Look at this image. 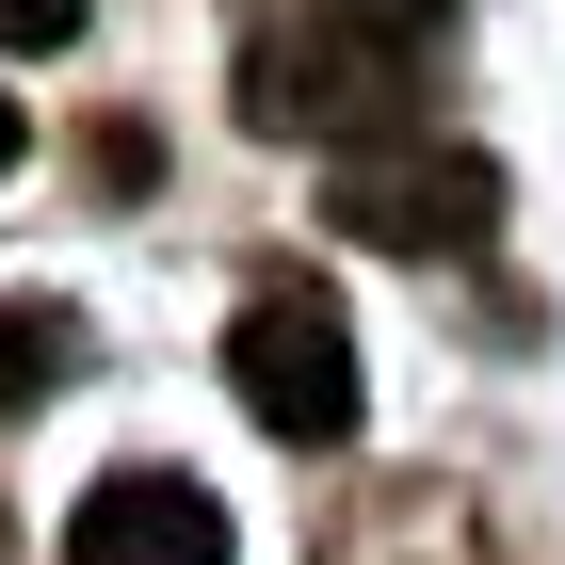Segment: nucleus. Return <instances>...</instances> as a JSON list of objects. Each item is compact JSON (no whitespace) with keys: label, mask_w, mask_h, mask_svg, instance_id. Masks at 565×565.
<instances>
[{"label":"nucleus","mask_w":565,"mask_h":565,"mask_svg":"<svg viewBox=\"0 0 565 565\" xmlns=\"http://www.w3.org/2000/svg\"><path fill=\"white\" fill-rule=\"evenodd\" d=\"M404 65H420V49L355 33L340 0H259V17H243V114H259V130H291V146L388 130V114H404Z\"/></svg>","instance_id":"1"},{"label":"nucleus","mask_w":565,"mask_h":565,"mask_svg":"<svg viewBox=\"0 0 565 565\" xmlns=\"http://www.w3.org/2000/svg\"><path fill=\"white\" fill-rule=\"evenodd\" d=\"M323 226H340V243H388V259H452V243L501 226V162H484V146L372 130V146H340V178H323Z\"/></svg>","instance_id":"2"},{"label":"nucleus","mask_w":565,"mask_h":565,"mask_svg":"<svg viewBox=\"0 0 565 565\" xmlns=\"http://www.w3.org/2000/svg\"><path fill=\"white\" fill-rule=\"evenodd\" d=\"M226 388L259 404L291 452H323V436H355V323L307 275H275V291H243V323H226Z\"/></svg>","instance_id":"3"},{"label":"nucleus","mask_w":565,"mask_h":565,"mask_svg":"<svg viewBox=\"0 0 565 565\" xmlns=\"http://www.w3.org/2000/svg\"><path fill=\"white\" fill-rule=\"evenodd\" d=\"M65 565H226V501L194 469H114V484H82Z\"/></svg>","instance_id":"4"},{"label":"nucleus","mask_w":565,"mask_h":565,"mask_svg":"<svg viewBox=\"0 0 565 565\" xmlns=\"http://www.w3.org/2000/svg\"><path fill=\"white\" fill-rule=\"evenodd\" d=\"M65 372H82V307L17 291V307H0V404H49Z\"/></svg>","instance_id":"5"},{"label":"nucleus","mask_w":565,"mask_h":565,"mask_svg":"<svg viewBox=\"0 0 565 565\" xmlns=\"http://www.w3.org/2000/svg\"><path fill=\"white\" fill-rule=\"evenodd\" d=\"M340 17H355V33H388V49H436V33H452V0H340Z\"/></svg>","instance_id":"6"},{"label":"nucleus","mask_w":565,"mask_h":565,"mask_svg":"<svg viewBox=\"0 0 565 565\" xmlns=\"http://www.w3.org/2000/svg\"><path fill=\"white\" fill-rule=\"evenodd\" d=\"M82 33V0H0V49H65Z\"/></svg>","instance_id":"7"},{"label":"nucleus","mask_w":565,"mask_h":565,"mask_svg":"<svg viewBox=\"0 0 565 565\" xmlns=\"http://www.w3.org/2000/svg\"><path fill=\"white\" fill-rule=\"evenodd\" d=\"M17 146H33V114H17V97H0V178H17Z\"/></svg>","instance_id":"8"}]
</instances>
